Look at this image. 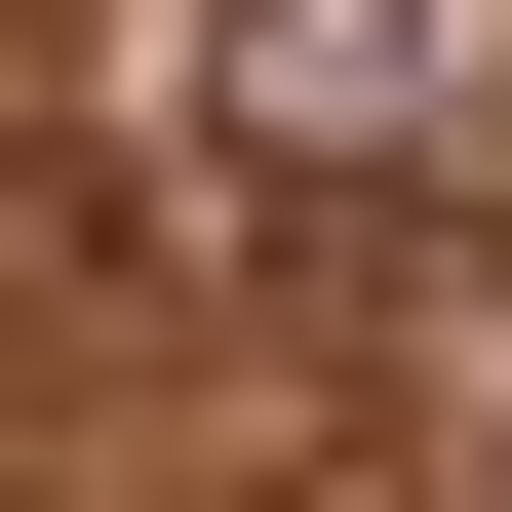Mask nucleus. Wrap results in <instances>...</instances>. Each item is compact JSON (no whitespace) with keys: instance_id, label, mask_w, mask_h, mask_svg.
<instances>
[{"instance_id":"1","label":"nucleus","mask_w":512,"mask_h":512,"mask_svg":"<svg viewBox=\"0 0 512 512\" xmlns=\"http://www.w3.org/2000/svg\"><path fill=\"white\" fill-rule=\"evenodd\" d=\"M237 79H276V119H316V158H394V79H473V0H276Z\"/></svg>"}]
</instances>
